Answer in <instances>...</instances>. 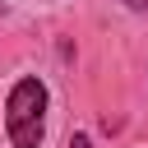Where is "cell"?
I'll use <instances>...</instances> for the list:
<instances>
[{
    "label": "cell",
    "mask_w": 148,
    "mask_h": 148,
    "mask_svg": "<svg viewBox=\"0 0 148 148\" xmlns=\"http://www.w3.org/2000/svg\"><path fill=\"white\" fill-rule=\"evenodd\" d=\"M5 125H9L14 148H37L42 143V134H46V83L42 79H18L9 88Z\"/></svg>",
    "instance_id": "6da1fadb"
},
{
    "label": "cell",
    "mask_w": 148,
    "mask_h": 148,
    "mask_svg": "<svg viewBox=\"0 0 148 148\" xmlns=\"http://www.w3.org/2000/svg\"><path fill=\"white\" fill-rule=\"evenodd\" d=\"M69 148H88V139H83V134H74V139H69Z\"/></svg>",
    "instance_id": "7a4b0ae2"
},
{
    "label": "cell",
    "mask_w": 148,
    "mask_h": 148,
    "mask_svg": "<svg viewBox=\"0 0 148 148\" xmlns=\"http://www.w3.org/2000/svg\"><path fill=\"white\" fill-rule=\"evenodd\" d=\"M125 5H130V9H148V0H125Z\"/></svg>",
    "instance_id": "3957f363"
}]
</instances>
